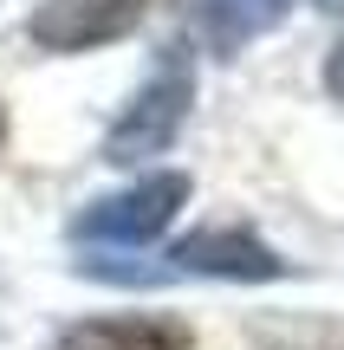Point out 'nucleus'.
Returning a JSON list of instances; mask_svg holds the SVG:
<instances>
[{
  "instance_id": "obj_5",
  "label": "nucleus",
  "mask_w": 344,
  "mask_h": 350,
  "mask_svg": "<svg viewBox=\"0 0 344 350\" xmlns=\"http://www.w3.org/2000/svg\"><path fill=\"white\" fill-rule=\"evenodd\" d=\"M46 350H195L176 318H85L65 325Z\"/></svg>"
},
{
  "instance_id": "obj_7",
  "label": "nucleus",
  "mask_w": 344,
  "mask_h": 350,
  "mask_svg": "<svg viewBox=\"0 0 344 350\" xmlns=\"http://www.w3.org/2000/svg\"><path fill=\"white\" fill-rule=\"evenodd\" d=\"M325 91H332V98L344 104V39L332 46V59H325Z\"/></svg>"
},
{
  "instance_id": "obj_1",
  "label": "nucleus",
  "mask_w": 344,
  "mask_h": 350,
  "mask_svg": "<svg viewBox=\"0 0 344 350\" xmlns=\"http://www.w3.org/2000/svg\"><path fill=\"white\" fill-rule=\"evenodd\" d=\"M189 104H195V65L182 46H169L156 59V72L137 85V98L124 104V117L111 124L104 163H150V156H163L182 137V124H189Z\"/></svg>"
},
{
  "instance_id": "obj_2",
  "label": "nucleus",
  "mask_w": 344,
  "mask_h": 350,
  "mask_svg": "<svg viewBox=\"0 0 344 350\" xmlns=\"http://www.w3.org/2000/svg\"><path fill=\"white\" fill-rule=\"evenodd\" d=\"M182 201H189V175L182 169L143 175V182L124 188V195L85 201L78 221H72V240H85V247H143V240H156L182 214Z\"/></svg>"
},
{
  "instance_id": "obj_3",
  "label": "nucleus",
  "mask_w": 344,
  "mask_h": 350,
  "mask_svg": "<svg viewBox=\"0 0 344 350\" xmlns=\"http://www.w3.org/2000/svg\"><path fill=\"white\" fill-rule=\"evenodd\" d=\"M169 266L176 273H202V279H280L286 260L254 240L247 227H195L169 247Z\"/></svg>"
},
{
  "instance_id": "obj_6",
  "label": "nucleus",
  "mask_w": 344,
  "mask_h": 350,
  "mask_svg": "<svg viewBox=\"0 0 344 350\" xmlns=\"http://www.w3.org/2000/svg\"><path fill=\"white\" fill-rule=\"evenodd\" d=\"M189 20L208 52L234 59L241 46H254L260 33H273L286 20V0H189Z\"/></svg>"
},
{
  "instance_id": "obj_9",
  "label": "nucleus",
  "mask_w": 344,
  "mask_h": 350,
  "mask_svg": "<svg viewBox=\"0 0 344 350\" xmlns=\"http://www.w3.org/2000/svg\"><path fill=\"white\" fill-rule=\"evenodd\" d=\"M319 7H344V0H319Z\"/></svg>"
},
{
  "instance_id": "obj_4",
  "label": "nucleus",
  "mask_w": 344,
  "mask_h": 350,
  "mask_svg": "<svg viewBox=\"0 0 344 350\" xmlns=\"http://www.w3.org/2000/svg\"><path fill=\"white\" fill-rule=\"evenodd\" d=\"M143 7H150V0H46L26 33L46 52H85V46L124 39L130 26L143 20Z\"/></svg>"
},
{
  "instance_id": "obj_8",
  "label": "nucleus",
  "mask_w": 344,
  "mask_h": 350,
  "mask_svg": "<svg viewBox=\"0 0 344 350\" xmlns=\"http://www.w3.org/2000/svg\"><path fill=\"white\" fill-rule=\"evenodd\" d=\"M0 150H7V111H0Z\"/></svg>"
}]
</instances>
